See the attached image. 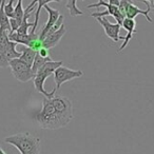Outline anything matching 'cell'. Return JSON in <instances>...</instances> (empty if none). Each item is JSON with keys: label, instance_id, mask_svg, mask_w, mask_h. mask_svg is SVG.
Returning <instances> with one entry per match:
<instances>
[{"label": "cell", "instance_id": "cell-15", "mask_svg": "<svg viewBox=\"0 0 154 154\" xmlns=\"http://www.w3.org/2000/svg\"><path fill=\"white\" fill-rule=\"evenodd\" d=\"M38 5H37V9H36V13H35V20L33 22V28L31 32L33 33H36V29L38 26V22H39V15H40V12L41 9L45 8V5H47L48 3L50 2H60L61 0H36Z\"/></svg>", "mask_w": 154, "mask_h": 154}, {"label": "cell", "instance_id": "cell-10", "mask_svg": "<svg viewBox=\"0 0 154 154\" xmlns=\"http://www.w3.org/2000/svg\"><path fill=\"white\" fill-rule=\"evenodd\" d=\"M45 11L49 13V19H48V21L45 22V28L42 29L40 35H39V40L40 41L45 40V38L47 37L48 32L51 30V28L58 21V19H59V17H60V13L57 11V10L52 9V8H50L48 5H45Z\"/></svg>", "mask_w": 154, "mask_h": 154}, {"label": "cell", "instance_id": "cell-17", "mask_svg": "<svg viewBox=\"0 0 154 154\" xmlns=\"http://www.w3.org/2000/svg\"><path fill=\"white\" fill-rule=\"evenodd\" d=\"M50 60H52L51 57H42V56H40L38 53H37L34 62H33V66H32L33 73L36 75V73L38 72V71L40 70V69L42 68V66H45L48 61H50Z\"/></svg>", "mask_w": 154, "mask_h": 154}, {"label": "cell", "instance_id": "cell-13", "mask_svg": "<svg viewBox=\"0 0 154 154\" xmlns=\"http://www.w3.org/2000/svg\"><path fill=\"white\" fill-rule=\"evenodd\" d=\"M122 26L127 31V35L125 36V40L122 42V45H120V48L118 49V53L122 52L125 48L128 45V43L130 42V40L132 39L133 35L135 33V28H136V22H135V19H130V18H125L124 21L122 23Z\"/></svg>", "mask_w": 154, "mask_h": 154}, {"label": "cell", "instance_id": "cell-12", "mask_svg": "<svg viewBox=\"0 0 154 154\" xmlns=\"http://www.w3.org/2000/svg\"><path fill=\"white\" fill-rule=\"evenodd\" d=\"M66 30L63 23L60 26L59 30L45 37V40L42 41V47L45 48V49H52V48L56 47V45L59 43V41L62 39V37L66 35Z\"/></svg>", "mask_w": 154, "mask_h": 154}, {"label": "cell", "instance_id": "cell-16", "mask_svg": "<svg viewBox=\"0 0 154 154\" xmlns=\"http://www.w3.org/2000/svg\"><path fill=\"white\" fill-rule=\"evenodd\" d=\"M37 52L35 50H33L32 48L30 47H24L23 49L21 50V55H20V59L23 60L26 63H28L30 66H33V62L35 60V57H36Z\"/></svg>", "mask_w": 154, "mask_h": 154}, {"label": "cell", "instance_id": "cell-1", "mask_svg": "<svg viewBox=\"0 0 154 154\" xmlns=\"http://www.w3.org/2000/svg\"><path fill=\"white\" fill-rule=\"evenodd\" d=\"M5 143L14 146L20 154H40V139L29 132L5 137Z\"/></svg>", "mask_w": 154, "mask_h": 154}, {"label": "cell", "instance_id": "cell-2", "mask_svg": "<svg viewBox=\"0 0 154 154\" xmlns=\"http://www.w3.org/2000/svg\"><path fill=\"white\" fill-rule=\"evenodd\" d=\"M34 117L38 122L39 127H41L42 129L55 130V129L62 128L52 98L45 97L42 99V108L40 111L35 114Z\"/></svg>", "mask_w": 154, "mask_h": 154}, {"label": "cell", "instance_id": "cell-25", "mask_svg": "<svg viewBox=\"0 0 154 154\" xmlns=\"http://www.w3.org/2000/svg\"><path fill=\"white\" fill-rule=\"evenodd\" d=\"M0 154H7V153H5V152L3 151V150L1 149V148H0Z\"/></svg>", "mask_w": 154, "mask_h": 154}, {"label": "cell", "instance_id": "cell-23", "mask_svg": "<svg viewBox=\"0 0 154 154\" xmlns=\"http://www.w3.org/2000/svg\"><path fill=\"white\" fill-rule=\"evenodd\" d=\"M109 3H110V5H116V7H119L120 0H109Z\"/></svg>", "mask_w": 154, "mask_h": 154}, {"label": "cell", "instance_id": "cell-4", "mask_svg": "<svg viewBox=\"0 0 154 154\" xmlns=\"http://www.w3.org/2000/svg\"><path fill=\"white\" fill-rule=\"evenodd\" d=\"M52 101L55 106L62 128L68 126L73 119V105L71 100L66 97L55 95L54 97H52Z\"/></svg>", "mask_w": 154, "mask_h": 154}, {"label": "cell", "instance_id": "cell-11", "mask_svg": "<svg viewBox=\"0 0 154 154\" xmlns=\"http://www.w3.org/2000/svg\"><path fill=\"white\" fill-rule=\"evenodd\" d=\"M9 38H10V40L17 43V45L19 43V45H26V47H31L32 43L34 42L36 39L39 38V36L36 33H33V32H30L26 35L19 34V33H17V32H11L9 35Z\"/></svg>", "mask_w": 154, "mask_h": 154}, {"label": "cell", "instance_id": "cell-18", "mask_svg": "<svg viewBox=\"0 0 154 154\" xmlns=\"http://www.w3.org/2000/svg\"><path fill=\"white\" fill-rule=\"evenodd\" d=\"M82 1H84V0H82ZM76 2H77V0H68V2H66V8L69 10L70 15L72 16V17L84 15V13L77 8Z\"/></svg>", "mask_w": 154, "mask_h": 154}, {"label": "cell", "instance_id": "cell-14", "mask_svg": "<svg viewBox=\"0 0 154 154\" xmlns=\"http://www.w3.org/2000/svg\"><path fill=\"white\" fill-rule=\"evenodd\" d=\"M5 0H2L1 7H0V29L11 33L12 29H11V23H10V18L5 14Z\"/></svg>", "mask_w": 154, "mask_h": 154}, {"label": "cell", "instance_id": "cell-19", "mask_svg": "<svg viewBox=\"0 0 154 154\" xmlns=\"http://www.w3.org/2000/svg\"><path fill=\"white\" fill-rule=\"evenodd\" d=\"M10 33L7 31H3L0 29V54L2 53L5 50V48L8 47V45L10 43V38H9Z\"/></svg>", "mask_w": 154, "mask_h": 154}, {"label": "cell", "instance_id": "cell-5", "mask_svg": "<svg viewBox=\"0 0 154 154\" xmlns=\"http://www.w3.org/2000/svg\"><path fill=\"white\" fill-rule=\"evenodd\" d=\"M12 74L16 79L20 82H28L30 80L34 79L35 74L32 71V66L21 60L20 58H15L10 62Z\"/></svg>", "mask_w": 154, "mask_h": 154}, {"label": "cell", "instance_id": "cell-8", "mask_svg": "<svg viewBox=\"0 0 154 154\" xmlns=\"http://www.w3.org/2000/svg\"><path fill=\"white\" fill-rule=\"evenodd\" d=\"M96 19H97V21H98V23L103 28L106 35H107L110 39H112L114 42H117V41H119V40H125V37L119 35L120 28H122L120 24L111 23V22L105 17H98V18H96Z\"/></svg>", "mask_w": 154, "mask_h": 154}, {"label": "cell", "instance_id": "cell-21", "mask_svg": "<svg viewBox=\"0 0 154 154\" xmlns=\"http://www.w3.org/2000/svg\"><path fill=\"white\" fill-rule=\"evenodd\" d=\"M14 1H15V0H10L9 3H5V14H7L9 18H12L14 16V11H15Z\"/></svg>", "mask_w": 154, "mask_h": 154}, {"label": "cell", "instance_id": "cell-6", "mask_svg": "<svg viewBox=\"0 0 154 154\" xmlns=\"http://www.w3.org/2000/svg\"><path fill=\"white\" fill-rule=\"evenodd\" d=\"M54 80H55V88L54 90L57 91L60 89V87L64 84V82H71V80L75 79V78H79L84 75V72L80 70H72L66 66H60L57 68L54 72Z\"/></svg>", "mask_w": 154, "mask_h": 154}, {"label": "cell", "instance_id": "cell-9", "mask_svg": "<svg viewBox=\"0 0 154 154\" xmlns=\"http://www.w3.org/2000/svg\"><path fill=\"white\" fill-rule=\"evenodd\" d=\"M16 45L17 43L10 41L5 50L0 54V68H7L10 66V62L15 58H19L21 55V52L16 50Z\"/></svg>", "mask_w": 154, "mask_h": 154}, {"label": "cell", "instance_id": "cell-24", "mask_svg": "<svg viewBox=\"0 0 154 154\" xmlns=\"http://www.w3.org/2000/svg\"><path fill=\"white\" fill-rule=\"evenodd\" d=\"M138 1H141V2H143L146 5V3H151L152 5V2H153V0H138Z\"/></svg>", "mask_w": 154, "mask_h": 154}, {"label": "cell", "instance_id": "cell-20", "mask_svg": "<svg viewBox=\"0 0 154 154\" xmlns=\"http://www.w3.org/2000/svg\"><path fill=\"white\" fill-rule=\"evenodd\" d=\"M23 16H24V10H23V7H22V0H18L17 5H15L14 16L12 18H15V19H17V20H19V21L22 22Z\"/></svg>", "mask_w": 154, "mask_h": 154}, {"label": "cell", "instance_id": "cell-3", "mask_svg": "<svg viewBox=\"0 0 154 154\" xmlns=\"http://www.w3.org/2000/svg\"><path fill=\"white\" fill-rule=\"evenodd\" d=\"M63 62L62 61H53V60H50L48 61L38 72L35 75L34 79H33V82H34V87L36 89L37 92L41 93L45 97L47 98H52V97L55 96L56 91L53 89L52 92H47L45 89V80L49 78L50 76L54 74L55 70L57 68H59L60 66H62Z\"/></svg>", "mask_w": 154, "mask_h": 154}, {"label": "cell", "instance_id": "cell-22", "mask_svg": "<svg viewBox=\"0 0 154 154\" xmlns=\"http://www.w3.org/2000/svg\"><path fill=\"white\" fill-rule=\"evenodd\" d=\"M37 53L39 54L40 56H42V57H50V54H49V49H45V48H41L40 50H39Z\"/></svg>", "mask_w": 154, "mask_h": 154}, {"label": "cell", "instance_id": "cell-26", "mask_svg": "<svg viewBox=\"0 0 154 154\" xmlns=\"http://www.w3.org/2000/svg\"><path fill=\"white\" fill-rule=\"evenodd\" d=\"M152 7H154V0H153V2H152ZM153 12H154V8H153Z\"/></svg>", "mask_w": 154, "mask_h": 154}, {"label": "cell", "instance_id": "cell-7", "mask_svg": "<svg viewBox=\"0 0 154 154\" xmlns=\"http://www.w3.org/2000/svg\"><path fill=\"white\" fill-rule=\"evenodd\" d=\"M98 7H105L107 10L103 11V12H98V13H92L91 14L92 17L98 18V17H105V16H107V15H111L112 17L115 18L116 22L122 26V21H124V19H125V16L122 14L119 8L116 7V5H110L109 2H106L105 0H98V2L97 3H94V5H89L87 8H88V9H92V8H98Z\"/></svg>", "mask_w": 154, "mask_h": 154}]
</instances>
